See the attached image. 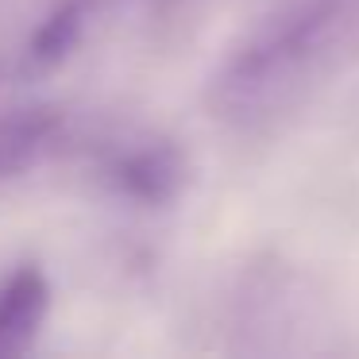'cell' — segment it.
Masks as SVG:
<instances>
[{"label": "cell", "instance_id": "5", "mask_svg": "<svg viewBox=\"0 0 359 359\" xmlns=\"http://www.w3.org/2000/svg\"><path fill=\"white\" fill-rule=\"evenodd\" d=\"M97 0H62L50 8V16L35 27V35L27 39L24 70L27 74H50L78 50V43L86 39L89 16H93Z\"/></svg>", "mask_w": 359, "mask_h": 359}, {"label": "cell", "instance_id": "4", "mask_svg": "<svg viewBox=\"0 0 359 359\" xmlns=\"http://www.w3.org/2000/svg\"><path fill=\"white\" fill-rule=\"evenodd\" d=\"M58 109H12L0 116V182L35 170L62 140Z\"/></svg>", "mask_w": 359, "mask_h": 359}, {"label": "cell", "instance_id": "1", "mask_svg": "<svg viewBox=\"0 0 359 359\" xmlns=\"http://www.w3.org/2000/svg\"><path fill=\"white\" fill-rule=\"evenodd\" d=\"M359 58V0H294L266 20L212 78V109L232 124H263L297 109Z\"/></svg>", "mask_w": 359, "mask_h": 359}, {"label": "cell", "instance_id": "2", "mask_svg": "<svg viewBox=\"0 0 359 359\" xmlns=\"http://www.w3.org/2000/svg\"><path fill=\"white\" fill-rule=\"evenodd\" d=\"M104 182L116 197L135 201L143 209H163L178 201V194L189 182V163L174 143L166 140H147L104 163Z\"/></svg>", "mask_w": 359, "mask_h": 359}, {"label": "cell", "instance_id": "3", "mask_svg": "<svg viewBox=\"0 0 359 359\" xmlns=\"http://www.w3.org/2000/svg\"><path fill=\"white\" fill-rule=\"evenodd\" d=\"M50 309V286L39 266H20L0 290V359H16L35 344Z\"/></svg>", "mask_w": 359, "mask_h": 359}]
</instances>
